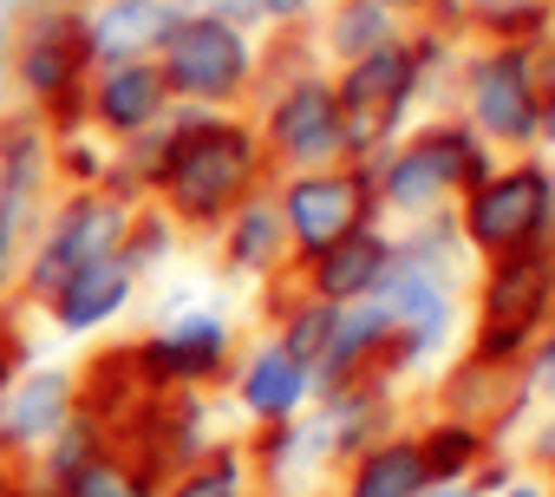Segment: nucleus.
I'll return each mask as SVG.
<instances>
[{
    "mask_svg": "<svg viewBox=\"0 0 555 497\" xmlns=\"http://www.w3.org/2000/svg\"><path fill=\"white\" fill-rule=\"evenodd\" d=\"M412 79H418V60L392 40L366 60H347V73L334 79V99H340V125H347V157H366L379 151L399 118H405V99H412Z\"/></svg>",
    "mask_w": 555,
    "mask_h": 497,
    "instance_id": "obj_9",
    "label": "nucleus"
},
{
    "mask_svg": "<svg viewBox=\"0 0 555 497\" xmlns=\"http://www.w3.org/2000/svg\"><path fill=\"white\" fill-rule=\"evenodd\" d=\"M470 105H477V125L522 144L542 131V99H535V73L522 53H496L470 73Z\"/></svg>",
    "mask_w": 555,
    "mask_h": 497,
    "instance_id": "obj_18",
    "label": "nucleus"
},
{
    "mask_svg": "<svg viewBox=\"0 0 555 497\" xmlns=\"http://www.w3.org/2000/svg\"><path fill=\"white\" fill-rule=\"evenodd\" d=\"M112 164H118V144L99 138L92 125L53 131V177H60V190H112Z\"/></svg>",
    "mask_w": 555,
    "mask_h": 497,
    "instance_id": "obj_24",
    "label": "nucleus"
},
{
    "mask_svg": "<svg viewBox=\"0 0 555 497\" xmlns=\"http://www.w3.org/2000/svg\"><path fill=\"white\" fill-rule=\"evenodd\" d=\"M170 105H177V99H170L157 60H105V66H92V79H86V125H92L99 138H112V144L151 131Z\"/></svg>",
    "mask_w": 555,
    "mask_h": 497,
    "instance_id": "obj_11",
    "label": "nucleus"
},
{
    "mask_svg": "<svg viewBox=\"0 0 555 497\" xmlns=\"http://www.w3.org/2000/svg\"><path fill=\"white\" fill-rule=\"evenodd\" d=\"M464 177H477V151H470V138L464 131H431V138H418L412 151H399L386 170H379V196L392 203V209H431L451 183H464Z\"/></svg>",
    "mask_w": 555,
    "mask_h": 497,
    "instance_id": "obj_14",
    "label": "nucleus"
},
{
    "mask_svg": "<svg viewBox=\"0 0 555 497\" xmlns=\"http://www.w3.org/2000/svg\"><path fill=\"white\" fill-rule=\"evenodd\" d=\"M196 14H216V21H229V27H242V34H255L261 27V14H255V0H190Z\"/></svg>",
    "mask_w": 555,
    "mask_h": 497,
    "instance_id": "obj_32",
    "label": "nucleus"
},
{
    "mask_svg": "<svg viewBox=\"0 0 555 497\" xmlns=\"http://www.w3.org/2000/svg\"><path fill=\"white\" fill-rule=\"evenodd\" d=\"M14 484H21V471H8V464H0V497H14Z\"/></svg>",
    "mask_w": 555,
    "mask_h": 497,
    "instance_id": "obj_35",
    "label": "nucleus"
},
{
    "mask_svg": "<svg viewBox=\"0 0 555 497\" xmlns=\"http://www.w3.org/2000/svg\"><path fill=\"white\" fill-rule=\"evenodd\" d=\"M157 484H164L157 464H144V458L125 451V445H105L60 497H157Z\"/></svg>",
    "mask_w": 555,
    "mask_h": 497,
    "instance_id": "obj_23",
    "label": "nucleus"
},
{
    "mask_svg": "<svg viewBox=\"0 0 555 497\" xmlns=\"http://www.w3.org/2000/svg\"><path fill=\"white\" fill-rule=\"evenodd\" d=\"M183 248V229H177V216L170 209H157L151 196L144 203H131V222H125V242H118V256L131 263V276L144 282V276H157L170 256Z\"/></svg>",
    "mask_w": 555,
    "mask_h": 497,
    "instance_id": "obj_25",
    "label": "nucleus"
},
{
    "mask_svg": "<svg viewBox=\"0 0 555 497\" xmlns=\"http://www.w3.org/2000/svg\"><path fill=\"white\" fill-rule=\"evenodd\" d=\"M268 164L282 170H321V164H347V125H340V99H334V79L321 73H301L288 79L261 105V125H255Z\"/></svg>",
    "mask_w": 555,
    "mask_h": 497,
    "instance_id": "obj_6",
    "label": "nucleus"
},
{
    "mask_svg": "<svg viewBox=\"0 0 555 497\" xmlns=\"http://www.w3.org/2000/svg\"><path fill=\"white\" fill-rule=\"evenodd\" d=\"M379 47H392V8H379V0H340L327 21V53L366 60Z\"/></svg>",
    "mask_w": 555,
    "mask_h": 497,
    "instance_id": "obj_26",
    "label": "nucleus"
},
{
    "mask_svg": "<svg viewBox=\"0 0 555 497\" xmlns=\"http://www.w3.org/2000/svg\"><path fill=\"white\" fill-rule=\"evenodd\" d=\"M105 445H118V438H112V425H105L99 412H86V406H79V412H73V419H66V425L40 445V458H34L21 477H27L34 490L60 497V490H66V484H73V477H79V471L105 451Z\"/></svg>",
    "mask_w": 555,
    "mask_h": 497,
    "instance_id": "obj_20",
    "label": "nucleus"
},
{
    "mask_svg": "<svg viewBox=\"0 0 555 497\" xmlns=\"http://www.w3.org/2000/svg\"><path fill=\"white\" fill-rule=\"evenodd\" d=\"M334 308H340V302L295 295V302L282 308V321H274V341H282L308 373H314V360H321V347H327V334H334Z\"/></svg>",
    "mask_w": 555,
    "mask_h": 497,
    "instance_id": "obj_27",
    "label": "nucleus"
},
{
    "mask_svg": "<svg viewBox=\"0 0 555 497\" xmlns=\"http://www.w3.org/2000/svg\"><path fill=\"white\" fill-rule=\"evenodd\" d=\"M125 367L144 393H209L235 367V328L216 308H183L125 347Z\"/></svg>",
    "mask_w": 555,
    "mask_h": 497,
    "instance_id": "obj_5",
    "label": "nucleus"
},
{
    "mask_svg": "<svg viewBox=\"0 0 555 497\" xmlns=\"http://www.w3.org/2000/svg\"><path fill=\"white\" fill-rule=\"evenodd\" d=\"M125 222H131V203L118 190H53L21 248V308L34 315L73 269L118 256Z\"/></svg>",
    "mask_w": 555,
    "mask_h": 497,
    "instance_id": "obj_3",
    "label": "nucleus"
},
{
    "mask_svg": "<svg viewBox=\"0 0 555 497\" xmlns=\"http://www.w3.org/2000/svg\"><path fill=\"white\" fill-rule=\"evenodd\" d=\"M92 40L86 8L73 0H40L14 21V92L21 112H34L47 131L86 125V79H92Z\"/></svg>",
    "mask_w": 555,
    "mask_h": 497,
    "instance_id": "obj_2",
    "label": "nucleus"
},
{
    "mask_svg": "<svg viewBox=\"0 0 555 497\" xmlns=\"http://www.w3.org/2000/svg\"><path fill=\"white\" fill-rule=\"evenodd\" d=\"M470 451H477V438H470L464 425H451V432H431V438L418 445V458H425V484H444V477H457V471L470 464Z\"/></svg>",
    "mask_w": 555,
    "mask_h": 497,
    "instance_id": "obj_29",
    "label": "nucleus"
},
{
    "mask_svg": "<svg viewBox=\"0 0 555 497\" xmlns=\"http://www.w3.org/2000/svg\"><path fill=\"white\" fill-rule=\"evenodd\" d=\"M190 14V0H86L92 60H157L170 27Z\"/></svg>",
    "mask_w": 555,
    "mask_h": 497,
    "instance_id": "obj_15",
    "label": "nucleus"
},
{
    "mask_svg": "<svg viewBox=\"0 0 555 497\" xmlns=\"http://www.w3.org/2000/svg\"><path fill=\"white\" fill-rule=\"evenodd\" d=\"M477 8H483V14H496V21H516L522 8H535V0H477Z\"/></svg>",
    "mask_w": 555,
    "mask_h": 497,
    "instance_id": "obj_34",
    "label": "nucleus"
},
{
    "mask_svg": "<svg viewBox=\"0 0 555 497\" xmlns=\"http://www.w3.org/2000/svg\"><path fill=\"white\" fill-rule=\"evenodd\" d=\"M379 8H405V0H379Z\"/></svg>",
    "mask_w": 555,
    "mask_h": 497,
    "instance_id": "obj_39",
    "label": "nucleus"
},
{
    "mask_svg": "<svg viewBox=\"0 0 555 497\" xmlns=\"http://www.w3.org/2000/svg\"><path fill=\"white\" fill-rule=\"evenodd\" d=\"M314 8V0H255V14H261V27H295L301 14Z\"/></svg>",
    "mask_w": 555,
    "mask_h": 497,
    "instance_id": "obj_33",
    "label": "nucleus"
},
{
    "mask_svg": "<svg viewBox=\"0 0 555 497\" xmlns=\"http://www.w3.org/2000/svg\"><path fill=\"white\" fill-rule=\"evenodd\" d=\"M216 248H222V269L229 276H274L295 248H288V222H282V203H274V190H248L216 229Z\"/></svg>",
    "mask_w": 555,
    "mask_h": 497,
    "instance_id": "obj_17",
    "label": "nucleus"
},
{
    "mask_svg": "<svg viewBox=\"0 0 555 497\" xmlns=\"http://www.w3.org/2000/svg\"><path fill=\"white\" fill-rule=\"evenodd\" d=\"M27 8H40V0H27ZM73 8H86V0H73Z\"/></svg>",
    "mask_w": 555,
    "mask_h": 497,
    "instance_id": "obj_40",
    "label": "nucleus"
},
{
    "mask_svg": "<svg viewBox=\"0 0 555 497\" xmlns=\"http://www.w3.org/2000/svg\"><path fill=\"white\" fill-rule=\"evenodd\" d=\"M229 386H235V406L248 412V425H282V419L308 412V399H314V373L282 341H255L248 354H235Z\"/></svg>",
    "mask_w": 555,
    "mask_h": 497,
    "instance_id": "obj_13",
    "label": "nucleus"
},
{
    "mask_svg": "<svg viewBox=\"0 0 555 497\" xmlns=\"http://www.w3.org/2000/svg\"><path fill=\"white\" fill-rule=\"evenodd\" d=\"M392 256H399V248H392L373 222H360L353 235H340L334 248H321V256L301 263V269H308V295H321V302H360V295H379Z\"/></svg>",
    "mask_w": 555,
    "mask_h": 497,
    "instance_id": "obj_19",
    "label": "nucleus"
},
{
    "mask_svg": "<svg viewBox=\"0 0 555 497\" xmlns=\"http://www.w3.org/2000/svg\"><path fill=\"white\" fill-rule=\"evenodd\" d=\"M425 490V458L418 445L392 438V445H373L353 458V477H347V497H418Z\"/></svg>",
    "mask_w": 555,
    "mask_h": 497,
    "instance_id": "obj_21",
    "label": "nucleus"
},
{
    "mask_svg": "<svg viewBox=\"0 0 555 497\" xmlns=\"http://www.w3.org/2000/svg\"><path fill=\"white\" fill-rule=\"evenodd\" d=\"M548 216V177L542 170H509L496 183H483L464 209V229L477 248H522Z\"/></svg>",
    "mask_w": 555,
    "mask_h": 497,
    "instance_id": "obj_16",
    "label": "nucleus"
},
{
    "mask_svg": "<svg viewBox=\"0 0 555 497\" xmlns=\"http://www.w3.org/2000/svg\"><path fill=\"white\" fill-rule=\"evenodd\" d=\"M157 497H248V451L242 445H209L203 458L164 471Z\"/></svg>",
    "mask_w": 555,
    "mask_h": 497,
    "instance_id": "obj_22",
    "label": "nucleus"
},
{
    "mask_svg": "<svg viewBox=\"0 0 555 497\" xmlns=\"http://www.w3.org/2000/svg\"><path fill=\"white\" fill-rule=\"evenodd\" d=\"M261 177H268V151L255 138V118L170 105V151L151 183V203L170 209L183 235H209L248 190H261Z\"/></svg>",
    "mask_w": 555,
    "mask_h": 497,
    "instance_id": "obj_1",
    "label": "nucleus"
},
{
    "mask_svg": "<svg viewBox=\"0 0 555 497\" xmlns=\"http://www.w3.org/2000/svg\"><path fill=\"white\" fill-rule=\"evenodd\" d=\"M274 203H282L295 263H308V256H321V248H334L340 235H353V229L366 222V209H373V177L353 170V164L288 170L282 190H274Z\"/></svg>",
    "mask_w": 555,
    "mask_h": 497,
    "instance_id": "obj_7",
    "label": "nucleus"
},
{
    "mask_svg": "<svg viewBox=\"0 0 555 497\" xmlns=\"http://www.w3.org/2000/svg\"><path fill=\"white\" fill-rule=\"evenodd\" d=\"M542 295H548V269L529 256V263H503L496 269V282H490V315L496 321H529L535 308H542Z\"/></svg>",
    "mask_w": 555,
    "mask_h": 497,
    "instance_id": "obj_28",
    "label": "nucleus"
},
{
    "mask_svg": "<svg viewBox=\"0 0 555 497\" xmlns=\"http://www.w3.org/2000/svg\"><path fill=\"white\" fill-rule=\"evenodd\" d=\"M79 412V367L73 360H40L27 354L0 393V464L27 471L40 458V445Z\"/></svg>",
    "mask_w": 555,
    "mask_h": 497,
    "instance_id": "obj_8",
    "label": "nucleus"
},
{
    "mask_svg": "<svg viewBox=\"0 0 555 497\" xmlns=\"http://www.w3.org/2000/svg\"><path fill=\"white\" fill-rule=\"evenodd\" d=\"M509 497H542V490H529V484H522V490H509Z\"/></svg>",
    "mask_w": 555,
    "mask_h": 497,
    "instance_id": "obj_38",
    "label": "nucleus"
},
{
    "mask_svg": "<svg viewBox=\"0 0 555 497\" xmlns=\"http://www.w3.org/2000/svg\"><path fill=\"white\" fill-rule=\"evenodd\" d=\"M157 73L170 86L177 105H203V112H242V99L255 92V73H261V53H255V34L216 21V14H183L170 27V40L157 47Z\"/></svg>",
    "mask_w": 555,
    "mask_h": 497,
    "instance_id": "obj_4",
    "label": "nucleus"
},
{
    "mask_svg": "<svg viewBox=\"0 0 555 497\" xmlns=\"http://www.w3.org/2000/svg\"><path fill=\"white\" fill-rule=\"evenodd\" d=\"M21 112V92H14V21H0V118Z\"/></svg>",
    "mask_w": 555,
    "mask_h": 497,
    "instance_id": "obj_31",
    "label": "nucleus"
},
{
    "mask_svg": "<svg viewBox=\"0 0 555 497\" xmlns=\"http://www.w3.org/2000/svg\"><path fill=\"white\" fill-rule=\"evenodd\" d=\"M14 497H47V490H34V484H27V477H21V484H14Z\"/></svg>",
    "mask_w": 555,
    "mask_h": 497,
    "instance_id": "obj_37",
    "label": "nucleus"
},
{
    "mask_svg": "<svg viewBox=\"0 0 555 497\" xmlns=\"http://www.w3.org/2000/svg\"><path fill=\"white\" fill-rule=\"evenodd\" d=\"M138 276H131V263L125 256H99V263H86V269H73L34 315L53 328V334H66V341H92V334H112L131 308H138Z\"/></svg>",
    "mask_w": 555,
    "mask_h": 497,
    "instance_id": "obj_10",
    "label": "nucleus"
},
{
    "mask_svg": "<svg viewBox=\"0 0 555 497\" xmlns=\"http://www.w3.org/2000/svg\"><path fill=\"white\" fill-rule=\"evenodd\" d=\"M53 190H60V177H53V131L34 112L0 118V222L34 229V216H40V203Z\"/></svg>",
    "mask_w": 555,
    "mask_h": 497,
    "instance_id": "obj_12",
    "label": "nucleus"
},
{
    "mask_svg": "<svg viewBox=\"0 0 555 497\" xmlns=\"http://www.w3.org/2000/svg\"><path fill=\"white\" fill-rule=\"evenodd\" d=\"M418 497H457V490H444V484H425V490H418Z\"/></svg>",
    "mask_w": 555,
    "mask_h": 497,
    "instance_id": "obj_36",
    "label": "nucleus"
},
{
    "mask_svg": "<svg viewBox=\"0 0 555 497\" xmlns=\"http://www.w3.org/2000/svg\"><path fill=\"white\" fill-rule=\"evenodd\" d=\"M21 315H27V308H0V393H8L14 367L34 354V347H27V334H21Z\"/></svg>",
    "mask_w": 555,
    "mask_h": 497,
    "instance_id": "obj_30",
    "label": "nucleus"
}]
</instances>
